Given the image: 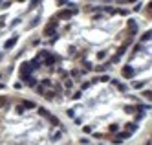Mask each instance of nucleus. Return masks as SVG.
<instances>
[{"mask_svg":"<svg viewBox=\"0 0 152 145\" xmlns=\"http://www.w3.org/2000/svg\"><path fill=\"white\" fill-rule=\"evenodd\" d=\"M72 15H73L72 11H61V13H59V17H61V18H70Z\"/></svg>","mask_w":152,"mask_h":145,"instance_id":"1","label":"nucleus"},{"mask_svg":"<svg viewBox=\"0 0 152 145\" xmlns=\"http://www.w3.org/2000/svg\"><path fill=\"white\" fill-rule=\"evenodd\" d=\"M15 42H17V37H13V39H9V40L6 42V48H11V46H13Z\"/></svg>","mask_w":152,"mask_h":145,"instance_id":"2","label":"nucleus"},{"mask_svg":"<svg viewBox=\"0 0 152 145\" xmlns=\"http://www.w3.org/2000/svg\"><path fill=\"white\" fill-rule=\"evenodd\" d=\"M132 75H134V73H132V68L126 66V68H125V77H132Z\"/></svg>","mask_w":152,"mask_h":145,"instance_id":"3","label":"nucleus"}]
</instances>
